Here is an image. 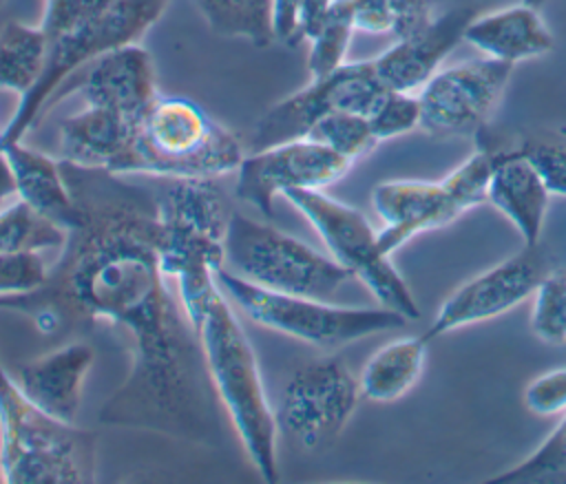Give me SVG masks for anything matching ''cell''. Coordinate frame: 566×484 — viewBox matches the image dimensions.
I'll list each match as a JSON object with an SVG mask.
<instances>
[{"label": "cell", "mask_w": 566, "mask_h": 484, "mask_svg": "<svg viewBox=\"0 0 566 484\" xmlns=\"http://www.w3.org/2000/svg\"><path fill=\"white\" fill-rule=\"evenodd\" d=\"M371 206L382 221L378 243L389 256L418 234L444 228L462 217L442 181H380L371 190Z\"/></svg>", "instance_id": "obj_16"}, {"label": "cell", "mask_w": 566, "mask_h": 484, "mask_svg": "<svg viewBox=\"0 0 566 484\" xmlns=\"http://www.w3.org/2000/svg\"><path fill=\"white\" fill-rule=\"evenodd\" d=\"M358 376L338 360L325 358L296 369L274 409L279 433L303 449L334 442L360 402Z\"/></svg>", "instance_id": "obj_11"}, {"label": "cell", "mask_w": 566, "mask_h": 484, "mask_svg": "<svg viewBox=\"0 0 566 484\" xmlns=\"http://www.w3.org/2000/svg\"><path fill=\"white\" fill-rule=\"evenodd\" d=\"M51 49L46 29L9 20L0 27V88L29 93L40 80Z\"/></svg>", "instance_id": "obj_24"}, {"label": "cell", "mask_w": 566, "mask_h": 484, "mask_svg": "<svg viewBox=\"0 0 566 484\" xmlns=\"http://www.w3.org/2000/svg\"><path fill=\"white\" fill-rule=\"evenodd\" d=\"M520 2H524L528 7H535V9H542L546 4V0H520Z\"/></svg>", "instance_id": "obj_40"}, {"label": "cell", "mask_w": 566, "mask_h": 484, "mask_svg": "<svg viewBox=\"0 0 566 484\" xmlns=\"http://www.w3.org/2000/svg\"><path fill=\"white\" fill-rule=\"evenodd\" d=\"M429 343L422 336L396 338L376 349L358 373L360 396L371 402H396L418 382Z\"/></svg>", "instance_id": "obj_23"}, {"label": "cell", "mask_w": 566, "mask_h": 484, "mask_svg": "<svg viewBox=\"0 0 566 484\" xmlns=\"http://www.w3.org/2000/svg\"><path fill=\"white\" fill-rule=\"evenodd\" d=\"M389 88L380 82L374 60L345 62L323 77L272 104L254 124L252 150L307 137L318 119L334 111L371 115Z\"/></svg>", "instance_id": "obj_10"}, {"label": "cell", "mask_w": 566, "mask_h": 484, "mask_svg": "<svg viewBox=\"0 0 566 484\" xmlns=\"http://www.w3.org/2000/svg\"><path fill=\"white\" fill-rule=\"evenodd\" d=\"M438 0H352L356 31L409 38L436 18Z\"/></svg>", "instance_id": "obj_26"}, {"label": "cell", "mask_w": 566, "mask_h": 484, "mask_svg": "<svg viewBox=\"0 0 566 484\" xmlns=\"http://www.w3.org/2000/svg\"><path fill=\"white\" fill-rule=\"evenodd\" d=\"M551 197L546 181L517 146L502 148L486 201L509 219L524 245H539Z\"/></svg>", "instance_id": "obj_20"}, {"label": "cell", "mask_w": 566, "mask_h": 484, "mask_svg": "<svg viewBox=\"0 0 566 484\" xmlns=\"http://www.w3.org/2000/svg\"><path fill=\"white\" fill-rule=\"evenodd\" d=\"M531 329L546 345L566 343V276L548 272L533 292Z\"/></svg>", "instance_id": "obj_32"}, {"label": "cell", "mask_w": 566, "mask_h": 484, "mask_svg": "<svg viewBox=\"0 0 566 484\" xmlns=\"http://www.w3.org/2000/svg\"><path fill=\"white\" fill-rule=\"evenodd\" d=\"M223 270L259 287L329 301L352 274L301 239L232 212L223 241Z\"/></svg>", "instance_id": "obj_8"}, {"label": "cell", "mask_w": 566, "mask_h": 484, "mask_svg": "<svg viewBox=\"0 0 566 484\" xmlns=\"http://www.w3.org/2000/svg\"><path fill=\"white\" fill-rule=\"evenodd\" d=\"M62 170L77 221L46 281L33 292L0 296V312L29 316L44 336L95 327L122 332L128 371L104 402L99 422L217 444L221 404L159 261L157 190L130 175L66 161Z\"/></svg>", "instance_id": "obj_1"}, {"label": "cell", "mask_w": 566, "mask_h": 484, "mask_svg": "<svg viewBox=\"0 0 566 484\" xmlns=\"http://www.w3.org/2000/svg\"><path fill=\"white\" fill-rule=\"evenodd\" d=\"M354 31H356V24H354L352 0H332L321 27L307 40L310 42V53H307L310 77H323L347 62L345 57H347V49Z\"/></svg>", "instance_id": "obj_28"}, {"label": "cell", "mask_w": 566, "mask_h": 484, "mask_svg": "<svg viewBox=\"0 0 566 484\" xmlns=\"http://www.w3.org/2000/svg\"><path fill=\"white\" fill-rule=\"evenodd\" d=\"M139 124L115 111L84 104L82 111L60 122L57 159L80 168L117 172Z\"/></svg>", "instance_id": "obj_19"}, {"label": "cell", "mask_w": 566, "mask_h": 484, "mask_svg": "<svg viewBox=\"0 0 566 484\" xmlns=\"http://www.w3.org/2000/svg\"><path fill=\"white\" fill-rule=\"evenodd\" d=\"M283 197L318 232L329 256L356 276L378 305L402 314L409 323L422 316L413 292L391 263V256L382 252L378 232L358 208L323 190H290Z\"/></svg>", "instance_id": "obj_9"}, {"label": "cell", "mask_w": 566, "mask_h": 484, "mask_svg": "<svg viewBox=\"0 0 566 484\" xmlns=\"http://www.w3.org/2000/svg\"><path fill=\"white\" fill-rule=\"evenodd\" d=\"M212 33L270 46L274 40L272 0H190Z\"/></svg>", "instance_id": "obj_25"}, {"label": "cell", "mask_w": 566, "mask_h": 484, "mask_svg": "<svg viewBox=\"0 0 566 484\" xmlns=\"http://www.w3.org/2000/svg\"><path fill=\"white\" fill-rule=\"evenodd\" d=\"M111 2L113 0H44V13L40 24L46 29L49 38H55L84 22Z\"/></svg>", "instance_id": "obj_37"}, {"label": "cell", "mask_w": 566, "mask_h": 484, "mask_svg": "<svg viewBox=\"0 0 566 484\" xmlns=\"http://www.w3.org/2000/svg\"><path fill=\"white\" fill-rule=\"evenodd\" d=\"M219 285L230 303L252 323L283 336L332 351L360 338L407 327V318L389 307H345L329 301L272 292L219 270Z\"/></svg>", "instance_id": "obj_7"}, {"label": "cell", "mask_w": 566, "mask_h": 484, "mask_svg": "<svg viewBox=\"0 0 566 484\" xmlns=\"http://www.w3.org/2000/svg\"><path fill=\"white\" fill-rule=\"evenodd\" d=\"M243 141L197 102L159 95L142 119L115 175L148 179H221L237 172Z\"/></svg>", "instance_id": "obj_3"}, {"label": "cell", "mask_w": 566, "mask_h": 484, "mask_svg": "<svg viewBox=\"0 0 566 484\" xmlns=\"http://www.w3.org/2000/svg\"><path fill=\"white\" fill-rule=\"evenodd\" d=\"M0 155L13 175L15 197L69 232L77 221V203L62 161L24 146V139L0 144Z\"/></svg>", "instance_id": "obj_22"}, {"label": "cell", "mask_w": 566, "mask_h": 484, "mask_svg": "<svg viewBox=\"0 0 566 484\" xmlns=\"http://www.w3.org/2000/svg\"><path fill=\"white\" fill-rule=\"evenodd\" d=\"M71 91H80L88 106L108 108L135 122H142L161 95L153 55L137 42L88 62L64 84L57 102Z\"/></svg>", "instance_id": "obj_15"}, {"label": "cell", "mask_w": 566, "mask_h": 484, "mask_svg": "<svg viewBox=\"0 0 566 484\" xmlns=\"http://www.w3.org/2000/svg\"><path fill=\"white\" fill-rule=\"evenodd\" d=\"M517 150L537 168L553 194H566V141L564 139H524Z\"/></svg>", "instance_id": "obj_35"}, {"label": "cell", "mask_w": 566, "mask_h": 484, "mask_svg": "<svg viewBox=\"0 0 566 484\" xmlns=\"http://www.w3.org/2000/svg\"><path fill=\"white\" fill-rule=\"evenodd\" d=\"M475 15L473 7H455L436 15L422 31L396 38L387 51L371 57L385 88L418 93L440 71L444 57L464 40V31Z\"/></svg>", "instance_id": "obj_17"}, {"label": "cell", "mask_w": 566, "mask_h": 484, "mask_svg": "<svg viewBox=\"0 0 566 484\" xmlns=\"http://www.w3.org/2000/svg\"><path fill=\"white\" fill-rule=\"evenodd\" d=\"M464 42L475 46L482 55L511 66L542 57L555 49V35L542 20L539 9L524 2L482 15L478 13L464 31Z\"/></svg>", "instance_id": "obj_21"}, {"label": "cell", "mask_w": 566, "mask_h": 484, "mask_svg": "<svg viewBox=\"0 0 566 484\" xmlns=\"http://www.w3.org/2000/svg\"><path fill=\"white\" fill-rule=\"evenodd\" d=\"M301 0H272V27L274 40L285 46H298L296 15Z\"/></svg>", "instance_id": "obj_38"}, {"label": "cell", "mask_w": 566, "mask_h": 484, "mask_svg": "<svg viewBox=\"0 0 566 484\" xmlns=\"http://www.w3.org/2000/svg\"><path fill=\"white\" fill-rule=\"evenodd\" d=\"M369 124L378 141L396 139L420 128L418 93L387 91L376 111L369 115Z\"/></svg>", "instance_id": "obj_33"}, {"label": "cell", "mask_w": 566, "mask_h": 484, "mask_svg": "<svg viewBox=\"0 0 566 484\" xmlns=\"http://www.w3.org/2000/svg\"><path fill=\"white\" fill-rule=\"evenodd\" d=\"M66 234L20 199L0 210V252H57Z\"/></svg>", "instance_id": "obj_27"}, {"label": "cell", "mask_w": 566, "mask_h": 484, "mask_svg": "<svg viewBox=\"0 0 566 484\" xmlns=\"http://www.w3.org/2000/svg\"><path fill=\"white\" fill-rule=\"evenodd\" d=\"M307 137L327 146L352 164L367 157L380 144L371 130L369 117L352 111H334L325 115L314 124Z\"/></svg>", "instance_id": "obj_29"}, {"label": "cell", "mask_w": 566, "mask_h": 484, "mask_svg": "<svg viewBox=\"0 0 566 484\" xmlns=\"http://www.w3.org/2000/svg\"><path fill=\"white\" fill-rule=\"evenodd\" d=\"M4 4H7V0H0V11L4 9Z\"/></svg>", "instance_id": "obj_41"}, {"label": "cell", "mask_w": 566, "mask_h": 484, "mask_svg": "<svg viewBox=\"0 0 566 484\" xmlns=\"http://www.w3.org/2000/svg\"><path fill=\"white\" fill-rule=\"evenodd\" d=\"M93 362L95 349L91 343L69 340L20 365L13 378L40 409L75 424L82 407V387Z\"/></svg>", "instance_id": "obj_18"}, {"label": "cell", "mask_w": 566, "mask_h": 484, "mask_svg": "<svg viewBox=\"0 0 566 484\" xmlns=\"http://www.w3.org/2000/svg\"><path fill=\"white\" fill-rule=\"evenodd\" d=\"M352 161L327 146L301 137L252 150L237 168L234 194L263 217L274 214V199L290 190H325L352 170Z\"/></svg>", "instance_id": "obj_13"}, {"label": "cell", "mask_w": 566, "mask_h": 484, "mask_svg": "<svg viewBox=\"0 0 566 484\" xmlns=\"http://www.w3.org/2000/svg\"><path fill=\"white\" fill-rule=\"evenodd\" d=\"M0 482H2V480H0Z\"/></svg>", "instance_id": "obj_42"}, {"label": "cell", "mask_w": 566, "mask_h": 484, "mask_svg": "<svg viewBox=\"0 0 566 484\" xmlns=\"http://www.w3.org/2000/svg\"><path fill=\"white\" fill-rule=\"evenodd\" d=\"M97 475L93 431L40 409L0 362V480L9 484H86Z\"/></svg>", "instance_id": "obj_5"}, {"label": "cell", "mask_w": 566, "mask_h": 484, "mask_svg": "<svg viewBox=\"0 0 566 484\" xmlns=\"http://www.w3.org/2000/svg\"><path fill=\"white\" fill-rule=\"evenodd\" d=\"M192 329L210 385L245 455L265 482H276V415L263 387L256 354L223 290L206 303L192 320Z\"/></svg>", "instance_id": "obj_2"}, {"label": "cell", "mask_w": 566, "mask_h": 484, "mask_svg": "<svg viewBox=\"0 0 566 484\" xmlns=\"http://www.w3.org/2000/svg\"><path fill=\"white\" fill-rule=\"evenodd\" d=\"M524 407L535 415L566 413V367L533 378L522 393Z\"/></svg>", "instance_id": "obj_36"}, {"label": "cell", "mask_w": 566, "mask_h": 484, "mask_svg": "<svg viewBox=\"0 0 566 484\" xmlns=\"http://www.w3.org/2000/svg\"><path fill=\"white\" fill-rule=\"evenodd\" d=\"M15 183H13V175L4 161V157L0 155V210L4 206H9L11 201H15Z\"/></svg>", "instance_id": "obj_39"}, {"label": "cell", "mask_w": 566, "mask_h": 484, "mask_svg": "<svg viewBox=\"0 0 566 484\" xmlns=\"http://www.w3.org/2000/svg\"><path fill=\"white\" fill-rule=\"evenodd\" d=\"M548 272H553L548 254L539 245H524V250L458 285L420 336L431 343L455 329L497 318L531 298Z\"/></svg>", "instance_id": "obj_14"}, {"label": "cell", "mask_w": 566, "mask_h": 484, "mask_svg": "<svg viewBox=\"0 0 566 484\" xmlns=\"http://www.w3.org/2000/svg\"><path fill=\"white\" fill-rule=\"evenodd\" d=\"M511 75V64L489 55L440 69L418 91L420 128L431 137L475 135L500 104Z\"/></svg>", "instance_id": "obj_12"}, {"label": "cell", "mask_w": 566, "mask_h": 484, "mask_svg": "<svg viewBox=\"0 0 566 484\" xmlns=\"http://www.w3.org/2000/svg\"><path fill=\"white\" fill-rule=\"evenodd\" d=\"M170 0H113L84 22L51 38L49 57L35 86L0 128V144L22 141L57 104L64 84L95 57L135 44L164 15Z\"/></svg>", "instance_id": "obj_6"}, {"label": "cell", "mask_w": 566, "mask_h": 484, "mask_svg": "<svg viewBox=\"0 0 566 484\" xmlns=\"http://www.w3.org/2000/svg\"><path fill=\"white\" fill-rule=\"evenodd\" d=\"M44 252H0V296L38 290L49 276Z\"/></svg>", "instance_id": "obj_34"}, {"label": "cell", "mask_w": 566, "mask_h": 484, "mask_svg": "<svg viewBox=\"0 0 566 484\" xmlns=\"http://www.w3.org/2000/svg\"><path fill=\"white\" fill-rule=\"evenodd\" d=\"M159 261L186 312L217 287L232 210L219 179H159Z\"/></svg>", "instance_id": "obj_4"}, {"label": "cell", "mask_w": 566, "mask_h": 484, "mask_svg": "<svg viewBox=\"0 0 566 484\" xmlns=\"http://www.w3.org/2000/svg\"><path fill=\"white\" fill-rule=\"evenodd\" d=\"M500 155L502 148L482 146L473 150L462 164H458L447 177L440 179L460 214L486 203L489 183L500 161Z\"/></svg>", "instance_id": "obj_30"}, {"label": "cell", "mask_w": 566, "mask_h": 484, "mask_svg": "<svg viewBox=\"0 0 566 484\" xmlns=\"http://www.w3.org/2000/svg\"><path fill=\"white\" fill-rule=\"evenodd\" d=\"M493 482H566V413L548 438L515 466L491 477Z\"/></svg>", "instance_id": "obj_31"}]
</instances>
